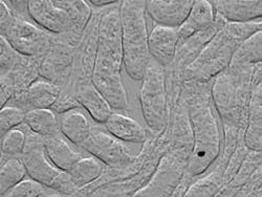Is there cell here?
I'll list each match as a JSON object with an SVG mask.
<instances>
[{
  "label": "cell",
  "instance_id": "d6a6232c",
  "mask_svg": "<svg viewBox=\"0 0 262 197\" xmlns=\"http://www.w3.org/2000/svg\"><path fill=\"white\" fill-rule=\"evenodd\" d=\"M119 197H130L129 195H123V196H119Z\"/></svg>",
  "mask_w": 262,
  "mask_h": 197
},
{
  "label": "cell",
  "instance_id": "d4e9b609",
  "mask_svg": "<svg viewBox=\"0 0 262 197\" xmlns=\"http://www.w3.org/2000/svg\"><path fill=\"white\" fill-rule=\"evenodd\" d=\"M43 193H45V186L29 179L20 182L2 197H39Z\"/></svg>",
  "mask_w": 262,
  "mask_h": 197
},
{
  "label": "cell",
  "instance_id": "44dd1931",
  "mask_svg": "<svg viewBox=\"0 0 262 197\" xmlns=\"http://www.w3.org/2000/svg\"><path fill=\"white\" fill-rule=\"evenodd\" d=\"M103 172V167L96 158L81 159L69 172L76 186L80 189L96 181Z\"/></svg>",
  "mask_w": 262,
  "mask_h": 197
},
{
  "label": "cell",
  "instance_id": "2e32d148",
  "mask_svg": "<svg viewBox=\"0 0 262 197\" xmlns=\"http://www.w3.org/2000/svg\"><path fill=\"white\" fill-rule=\"evenodd\" d=\"M217 16L226 23L246 24L262 17V0L254 2H211Z\"/></svg>",
  "mask_w": 262,
  "mask_h": 197
},
{
  "label": "cell",
  "instance_id": "603a6c76",
  "mask_svg": "<svg viewBox=\"0 0 262 197\" xmlns=\"http://www.w3.org/2000/svg\"><path fill=\"white\" fill-rule=\"evenodd\" d=\"M27 143L26 130L15 128L2 137V163L20 159Z\"/></svg>",
  "mask_w": 262,
  "mask_h": 197
},
{
  "label": "cell",
  "instance_id": "6da1fadb",
  "mask_svg": "<svg viewBox=\"0 0 262 197\" xmlns=\"http://www.w3.org/2000/svg\"><path fill=\"white\" fill-rule=\"evenodd\" d=\"M124 65L120 9L108 11L100 20L92 82L114 109L128 106L121 70Z\"/></svg>",
  "mask_w": 262,
  "mask_h": 197
},
{
  "label": "cell",
  "instance_id": "8992f818",
  "mask_svg": "<svg viewBox=\"0 0 262 197\" xmlns=\"http://www.w3.org/2000/svg\"><path fill=\"white\" fill-rule=\"evenodd\" d=\"M0 34L20 55L30 58L49 54L53 45L48 32L16 15L9 28Z\"/></svg>",
  "mask_w": 262,
  "mask_h": 197
},
{
  "label": "cell",
  "instance_id": "d6986e66",
  "mask_svg": "<svg viewBox=\"0 0 262 197\" xmlns=\"http://www.w3.org/2000/svg\"><path fill=\"white\" fill-rule=\"evenodd\" d=\"M25 125L33 134L43 139L61 134L58 117L52 109H35L27 113Z\"/></svg>",
  "mask_w": 262,
  "mask_h": 197
},
{
  "label": "cell",
  "instance_id": "52a82bcc",
  "mask_svg": "<svg viewBox=\"0 0 262 197\" xmlns=\"http://www.w3.org/2000/svg\"><path fill=\"white\" fill-rule=\"evenodd\" d=\"M26 133L27 143L20 159L27 169L30 179L45 187H50L61 171L50 161L46 150L45 139L33 134L28 127Z\"/></svg>",
  "mask_w": 262,
  "mask_h": 197
},
{
  "label": "cell",
  "instance_id": "f1b7e54d",
  "mask_svg": "<svg viewBox=\"0 0 262 197\" xmlns=\"http://www.w3.org/2000/svg\"><path fill=\"white\" fill-rule=\"evenodd\" d=\"M76 108H81V106L77 101L74 93L72 91L62 90L59 99L57 100L55 105L52 107V111L60 115Z\"/></svg>",
  "mask_w": 262,
  "mask_h": 197
},
{
  "label": "cell",
  "instance_id": "e0dca14e",
  "mask_svg": "<svg viewBox=\"0 0 262 197\" xmlns=\"http://www.w3.org/2000/svg\"><path fill=\"white\" fill-rule=\"evenodd\" d=\"M104 127L107 133L126 144H143L147 139L146 130L140 123L119 113H114Z\"/></svg>",
  "mask_w": 262,
  "mask_h": 197
},
{
  "label": "cell",
  "instance_id": "f546056e",
  "mask_svg": "<svg viewBox=\"0 0 262 197\" xmlns=\"http://www.w3.org/2000/svg\"><path fill=\"white\" fill-rule=\"evenodd\" d=\"M50 188L56 190L59 193L67 195L74 194L79 189L74 183L70 173L64 171H61V173L54 180Z\"/></svg>",
  "mask_w": 262,
  "mask_h": 197
},
{
  "label": "cell",
  "instance_id": "ba28073f",
  "mask_svg": "<svg viewBox=\"0 0 262 197\" xmlns=\"http://www.w3.org/2000/svg\"><path fill=\"white\" fill-rule=\"evenodd\" d=\"M82 148L99 160L111 167H119L134 162L137 155L126 145L118 140L106 129L94 128L92 137L82 146Z\"/></svg>",
  "mask_w": 262,
  "mask_h": 197
},
{
  "label": "cell",
  "instance_id": "4fadbf2b",
  "mask_svg": "<svg viewBox=\"0 0 262 197\" xmlns=\"http://www.w3.org/2000/svg\"><path fill=\"white\" fill-rule=\"evenodd\" d=\"M180 36L177 29L157 26L149 35V52L151 59L162 67L169 65L177 55Z\"/></svg>",
  "mask_w": 262,
  "mask_h": 197
},
{
  "label": "cell",
  "instance_id": "30bf717a",
  "mask_svg": "<svg viewBox=\"0 0 262 197\" xmlns=\"http://www.w3.org/2000/svg\"><path fill=\"white\" fill-rule=\"evenodd\" d=\"M62 89L53 81L37 79L28 89L14 98V105L29 113L35 109H52L60 97Z\"/></svg>",
  "mask_w": 262,
  "mask_h": 197
},
{
  "label": "cell",
  "instance_id": "4dcf8cb0",
  "mask_svg": "<svg viewBox=\"0 0 262 197\" xmlns=\"http://www.w3.org/2000/svg\"><path fill=\"white\" fill-rule=\"evenodd\" d=\"M15 17L12 9L6 4V2H0V33L5 32Z\"/></svg>",
  "mask_w": 262,
  "mask_h": 197
},
{
  "label": "cell",
  "instance_id": "484cf974",
  "mask_svg": "<svg viewBox=\"0 0 262 197\" xmlns=\"http://www.w3.org/2000/svg\"><path fill=\"white\" fill-rule=\"evenodd\" d=\"M21 57L23 55H20L5 37L0 36V70H2V75L10 72Z\"/></svg>",
  "mask_w": 262,
  "mask_h": 197
},
{
  "label": "cell",
  "instance_id": "ffe728a7",
  "mask_svg": "<svg viewBox=\"0 0 262 197\" xmlns=\"http://www.w3.org/2000/svg\"><path fill=\"white\" fill-rule=\"evenodd\" d=\"M262 62V32L246 40L237 50L230 68L252 67V64Z\"/></svg>",
  "mask_w": 262,
  "mask_h": 197
},
{
  "label": "cell",
  "instance_id": "5bb4252c",
  "mask_svg": "<svg viewBox=\"0 0 262 197\" xmlns=\"http://www.w3.org/2000/svg\"><path fill=\"white\" fill-rule=\"evenodd\" d=\"M61 135L76 146H83L92 135L94 127L80 108L72 109L58 116Z\"/></svg>",
  "mask_w": 262,
  "mask_h": 197
},
{
  "label": "cell",
  "instance_id": "7402d4cb",
  "mask_svg": "<svg viewBox=\"0 0 262 197\" xmlns=\"http://www.w3.org/2000/svg\"><path fill=\"white\" fill-rule=\"evenodd\" d=\"M27 169L21 159H11L2 163L0 167V193L7 194L12 188L26 180Z\"/></svg>",
  "mask_w": 262,
  "mask_h": 197
},
{
  "label": "cell",
  "instance_id": "7a4b0ae2",
  "mask_svg": "<svg viewBox=\"0 0 262 197\" xmlns=\"http://www.w3.org/2000/svg\"><path fill=\"white\" fill-rule=\"evenodd\" d=\"M146 13V2H121L124 67L134 81H142L151 60Z\"/></svg>",
  "mask_w": 262,
  "mask_h": 197
},
{
  "label": "cell",
  "instance_id": "83f0119b",
  "mask_svg": "<svg viewBox=\"0 0 262 197\" xmlns=\"http://www.w3.org/2000/svg\"><path fill=\"white\" fill-rule=\"evenodd\" d=\"M245 145L254 153H262V122H249L245 133Z\"/></svg>",
  "mask_w": 262,
  "mask_h": 197
},
{
  "label": "cell",
  "instance_id": "4316f807",
  "mask_svg": "<svg viewBox=\"0 0 262 197\" xmlns=\"http://www.w3.org/2000/svg\"><path fill=\"white\" fill-rule=\"evenodd\" d=\"M249 122H262V82L252 87L248 102Z\"/></svg>",
  "mask_w": 262,
  "mask_h": 197
},
{
  "label": "cell",
  "instance_id": "ac0fdd59",
  "mask_svg": "<svg viewBox=\"0 0 262 197\" xmlns=\"http://www.w3.org/2000/svg\"><path fill=\"white\" fill-rule=\"evenodd\" d=\"M46 150L52 164L60 171L70 172L83 157L61 134L45 139Z\"/></svg>",
  "mask_w": 262,
  "mask_h": 197
},
{
  "label": "cell",
  "instance_id": "5b68a950",
  "mask_svg": "<svg viewBox=\"0 0 262 197\" xmlns=\"http://www.w3.org/2000/svg\"><path fill=\"white\" fill-rule=\"evenodd\" d=\"M140 103L147 126L159 133L167 122V92L165 68L151 59L142 79Z\"/></svg>",
  "mask_w": 262,
  "mask_h": 197
},
{
  "label": "cell",
  "instance_id": "9c48e42d",
  "mask_svg": "<svg viewBox=\"0 0 262 197\" xmlns=\"http://www.w3.org/2000/svg\"><path fill=\"white\" fill-rule=\"evenodd\" d=\"M28 13L40 28L48 32L54 34L78 33L70 13L62 7L60 2H28Z\"/></svg>",
  "mask_w": 262,
  "mask_h": 197
},
{
  "label": "cell",
  "instance_id": "3957f363",
  "mask_svg": "<svg viewBox=\"0 0 262 197\" xmlns=\"http://www.w3.org/2000/svg\"><path fill=\"white\" fill-rule=\"evenodd\" d=\"M190 120L193 146L187 171L190 177H198L215 162L221 151L220 128L208 98H193L190 105Z\"/></svg>",
  "mask_w": 262,
  "mask_h": 197
},
{
  "label": "cell",
  "instance_id": "8fae6325",
  "mask_svg": "<svg viewBox=\"0 0 262 197\" xmlns=\"http://www.w3.org/2000/svg\"><path fill=\"white\" fill-rule=\"evenodd\" d=\"M193 5L192 0H151L146 2V9L157 26L179 30L188 18Z\"/></svg>",
  "mask_w": 262,
  "mask_h": 197
},
{
  "label": "cell",
  "instance_id": "7c38bea8",
  "mask_svg": "<svg viewBox=\"0 0 262 197\" xmlns=\"http://www.w3.org/2000/svg\"><path fill=\"white\" fill-rule=\"evenodd\" d=\"M73 93L80 106L83 107L97 123L104 125L114 114V108L98 91L92 80L77 83Z\"/></svg>",
  "mask_w": 262,
  "mask_h": 197
},
{
  "label": "cell",
  "instance_id": "9a60e30c",
  "mask_svg": "<svg viewBox=\"0 0 262 197\" xmlns=\"http://www.w3.org/2000/svg\"><path fill=\"white\" fill-rule=\"evenodd\" d=\"M216 13L211 2H194L193 8L185 23L179 28L181 41H186L198 33L206 32L216 24Z\"/></svg>",
  "mask_w": 262,
  "mask_h": 197
},
{
  "label": "cell",
  "instance_id": "1f68e13d",
  "mask_svg": "<svg viewBox=\"0 0 262 197\" xmlns=\"http://www.w3.org/2000/svg\"><path fill=\"white\" fill-rule=\"evenodd\" d=\"M90 3L95 7L102 8V7H107V6L109 7V6L116 5L117 3H120V2H115V0H92Z\"/></svg>",
  "mask_w": 262,
  "mask_h": 197
},
{
  "label": "cell",
  "instance_id": "cb8c5ba5",
  "mask_svg": "<svg viewBox=\"0 0 262 197\" xmlns=\"http://www.w3.org/2000/svg\"><path fill=\"white\" fill-rule=\"evenodd\" d=\"M27 113L23 109L7 105L2 108L0 112V131L2 137L5 136L9 131L18 128L21 124H25Z\"/></svg>",
  "mask_w": 262,
  "mask_h": 197
},
{
  "label": "cell",
  "instance_id": "277c9868",
  "mask_svg": "<svg viewBox=\"0 0 262 197\" xmlns=\"http://www.w3.org/2000/svg\"><path fill=\"white\" fill-rule=\"evenodd\" d=\"M244 33L240 24L227 23L189 65L186 76L195 81L205 82L228 70L237 50L248 40Z\"/></svg>",
  "mask_w": 262,
  "mask_h": 197
}]
</instances>
